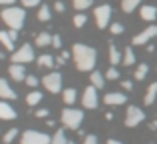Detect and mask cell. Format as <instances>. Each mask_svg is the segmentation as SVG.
<instances>
[{
    "mask_svg": "<svg viewBox=\"0 0 157 144\" xmlns=\"http://www.w3.org/2000/svg\"><path fill=\"white\" fill-rule=\"evenodd\" d=\"M72 58H74L76 68H78L80 72H92L94 66H96L98 52H96V48L88 46V44L76 42V44L72 46Z\"/></svg>",
    "mask_w": 157,
    "mask_h": 144,
    "instance_id": "cell-1",
    "label": "cell"
},
{
    "mask_svg": "<svg viewBox=\"0 0 157 144\" xmlns=\"http://www.w3.org/2000/svg\"><path fill=\"white\" fill-rule=\"evenodd\" d=\"M0 16H2V22L6 24L10 30H20V28L24 26V20H26L24 8H18V6H6Z\"/></svg>",
    "mask_w": 157,
    "mask_h": 144,
    "instance_id": "cell-2",
    "label": "cell"
},
{
    "mask_svg": "<svg viewBox=\"0 0 157 144\" xmlns=\"http://www.w3.org/2000/svg\"><path fill=\"white\" fill-rule=\"evenodd\" d=\"M82 120H84V112L82 110H76V108H64L62 110V122H64L66 128L78 130Z\"/></svg>",
    "mask_w": 157,
    "mask_h": 144,
    "instance_id": "cell-3",
    "label": "cell"
},
{
    "mask_svg": "<svg viewBox=\"0 0 157 144\" xmlns=\"http://www.w3.org/2000/svg\"><path fill=\"white\" fill-rule=\"evenodd\" d=\"M10 60H12V64H28V62H32V60H34V48H32L30 44H22L18 50L12 52Z\"/></svg>",
    "mask_w": 157,
    "mask_h": 144,
    "instance_id": "cell-4",
    "label": "cell"
},
{
    "mask_svg": "<svg viewBox=\"0 0 157 144\" xmlns=\"http://www.w3.org/2000/svg\"><path fill=\"white\" fill-rule=\"evenodd\" d=\"M42 84H44V88L52 94L62 92V74L60 72H48L46 76L42 78Z\"/></svg>",
    "mask_w": 157,
    "mask_h": 144,
    "instance_id": "cell-5",
    "label": "cell"
},
{
    "mask_svg": "<svg viewBox=\"0 0 157 144\" xmlns=\"http://www.w3.org/2000/svg\"><path fill=\"white\" fill-rule=\"evenodd\" d=\"M143 120H145V112L139 106H129L125 110V126L127 128H133V126L141 124Z\"/></svg>",
    "mask_w": 157,
    "mask_h": 144,
    "instance_id": "cell-6",
    "label": "cell"
},
{
    "mask_svg": "<svg viewBox=\"0 0 157 144\" xmlns=\"http://www.w3.org/2000/svg\"><path fill=\"white\" fill-rule=\"evenodd\" d=\"M20 144H52L50 136L44 132H36V130H26L20 138Z\"/></svg>",
    "mask_w": 157,
    "mask_h": 144,
    "instance_id": "cell-7",
    "label": "cell"
},
{
    "mask_svg": "<svg viewBox=\"0 0 157 144\" xmlns=\"http://www.w3.org/2000/svg\"><path fill=\"white\" fill-rule=\"evenodd\" d=\"M94 16H96V24L98 28H107L109 26V18H111V6L109 4H101V6L96 8V12H94Z\"/></svg>",
    "mask_w": 157,
    "mask_h": 144,
    "instance_id": "cell-8",
    "label": "cell"
},
{
    "mask_svg": "<svg viewBox=\"0 0 157 144\" xmlns=\"http://www.w3.org/2000/svg\"><path fill=\"white\" fill-rule=\"evenodd\" d=\"M157 36V24H151V26H147L145 30H141L139 34L133 36V44L135 46H145V44H149L151 38H155Z\"/></svg>",
    "mask_w": 157,
    "mask_h": 144,
    "instance_id": "cell-9",
    "label": "cell"
},
{
    "mask_svg": "<svg viewBox=\"0 0 157 144\" xmlns=\"http://www.w3.org/2000/svg\"><path fill=\"white\" fill-rule=\"evenodd\" d=\"M82 104H84V108H98V88L96 86H88L84 90Z\"/></svg>",
    "mask_w": 157,
    "mask_h": 144,
    "instance_id": "cell-10",
    "label": "cell"
},
{
    "mask_svg": "<svg viewBox=\"0 0 157 144\" xmlns=\"http://www.w3.org/2000/svg\"><path fill=\"white\" fill-rule=\"evenodd\" d=\"M104 102L107 106H121V104L127 102V96L123 92H109V94L104 96Z\"/></svg>",
    "mask_w": 157,
    "mask_h": 144,
    "instance_id": "cell-11",
    "label": "cell"
},
{
    "mask_svg": "<svg viewBox=\"0 0 157 144\" xmlns=\"http://www.w3.org/2000/svg\"><path fill=\"white\" fill-rule=\"evenodd\" d=\"M8 74H10V78L16 80V82H26V70H24V64H10Z\"/></svg>",
    "mask_w": 157,
    "mask_h": 144,
    "instance_id": "cell-12",
    "label": "cell"
},
{
    "mask_svg": "<svg viewBox=\"0 0 157 144\" xmlns=\"http://www.w3.org/2000/svg\"><path fill=\"white\" fill-rule=\"evenodd\" d=\"M0 98L2 100H14L16 98V92L12 90V86L8 84V80L0 78Z\"/></svg>",
    "mask_w": 157,
    "mask_h": 144,
    "instance_id": "cell-13",
    "label": "cell"
},
{
    "mask_svg": "<svg viewBox=\"0 0 157 144\" xmlns=\"http://www.w3.org/2000/svg\"><path fill=\"white\" fill-rule=\"evenodd\" d=\"M14 118H16V110L8 102L0 100V120H14Z\"/></svg>",
    "mask_w": 157,
    "mask_h": 144,
    "instance_id": "cell-14",
    "label": "cell"
},
{
    "mask_svg": "<svg viewBox=\"0 0 157 144\" xmlns=\"http://www.w3.org/2000/svg\"><path fill=\"white\" fill-rule=\"evenodd\" d=\"M139 16H141L145 22H153V20L157 18V6H149V4L141 6V10H139Z\"/></svg>",
    "mask_w": 157,
    "mask_h": 144,
    "instance_id": "cell-15",
    "label": "cell"
},
{
    "mask_svg": "<svg viewBox=\"0 0 157 144\" xmlns=\"http://www.w3.org/2000/svg\"><path fill=\"white\" fill-rule=\"evenodd\" d=\"M155 98H157V82H151L149 88H147V92H145V96H143L145 106H151L155 102Z\"/></svg>",
    "mask_w": 157,
    "mask_h": 144,
    "instance_id": "cell-16",
    "label": "cell"
},
{
    "mask_svg": "<svg viewBox=\"0 0 157 144\" xmlns=\"http://www.w3.org/2000/svg\"><path fill=\"white\" fill-rule=\"evenodd\" d=\"M0 44H2V46L6 48V50H12V52H14V40H12L10 32L0 30Z\"/></svg>",
    "mask_w": 157,
    "mask_h": 144,
    "instance_id": "cell-17",
    "label": "cell"
},
{
    "mask_svg": "<svg viewBox=\"0 0 157 144\" xmlns=\"http://www.w3.org/2000/svg\"><path fill=\"white\" fill-rule=\"evenodd\" d=\"M121 60H123V56L119 54V48L115 44H109V64L115 66V64H121Z\"/></svg>",
    "mask_w": 157,
    "mask_h": 144,
    "instance_id": "cell-18",
    "label": "cell"
},
{
    "mask_svg": "<svg viewBox=\"0 0 157 144\" xmlns=\"http://www.w3.org/2000/svg\"><path fill=\"white\" fill-rule=\"evenodd\" d=\"M34 42H36V46H40V48L50 46V44H52V36H50V32H46V30H44V32H40V34L36 36V40H34Z\"/></svg>",
    "mask_w": 157,
    "mask_h": 144,
    "instance_id": "cell-19",
    "label": "cell"
},
{
    "mask_svg": "<svg viewBox=\"0 0 157 144\" xmlns=\"http://www.w3.org/2000/svg\"><path fill=\"white\" fill-rule=\"evenodd\" d=\"M90 80H92V86H96L98 90H101L105 86V76H104V74H100V72H96V70H92Z\"/></svg>",
    "mask_w": 157,
    "mask_h": 144,
    "instance_id": "cell-20",
    "label": "cell"
},
{
    "mask_svg": "<svg viewBox=\"0 0 157 144\" xmlns=\"http://www.w3.org/2000/svg\"><path fill=\"white\" fill-rule=\"evenodd\" d=\"M38 66H42V68H54L56 66V58L50 54H42V56H38Z\"/></svg>",
    "mask_w": 157,
    "mask_h": 144,
    "instance_id": "cell-21",
    "label": "cell"
},
{
    "mask_svg": "<svg viewBox=\"0 0 157 144\" xmlns=\"http://www.w3.org/2000/svg\"><path fill=\"white\" fill-rule=\"evenodd\" d=\"M62 98H64V104H74L76 102V98H78V92L74 88H66L64 92H62Z\"/></svg>",
    "mask_w": 157,
    "mask_h": 144,
    "instance_id": "cell-22",
    "label": "cell"
},
{
    "mask_svg": "<svg viewBox=\"0 0 157 144\" xmlns=\"http://www.w3.org/2000/svg\"><path fill=\"white\" fill-rule=\"evenodd\" d=\"M139 4H141V0H121V10L125 12V14H129V12H133Z\"/></svg>",
    "mask_w": 157,
    "mask_h": 144,
    "instance_id": "cell-23",
    "label": "cell"
},
{
    "mask_svg": "<svg viewBox=\"0 0 157 144\" xmlns=\"http://www.w3.org/2000/svg\"><path fill=\"white\" fill-rule=\"evenodd\" d=\"M40 100H42V92H38V90H32V92L26 96L28 106H36V104H40Z\"/></svg>",
    "mask_w": 157,
    "mask_h": 144,
    "instance_id": "cell-24",
    "label": "cell"
},
{
    "mask_svg": "<svg viewBox=\"0 0 157 144\" xmlns=\"http://www.w3.org/2000/svg\"><path fill=\"white\" fill-rule=\"evenodd\" d=\"M121 64H125V66H131V64H135V54H133V48L127 46L125 52H123V60Z\"/></svg>",
    "mask_w": 157,
    "mask_h": 144,
    "instance_id": "cell-25",
    "label": "cell"
},
{
    "mask_svg": "<svg viewBox=\"0 0 157 144\" xmlns=\"http://www.w3.org/2000/svg\"><path fill=\"white\" fill-rule=\"evenodd\" d=\"M18 138V128H10L8 132H4V136H2V142L4 144H12Z\"/></svg>",
    "mask_w": 157,
    "mask_h": 144,
    "instance_id": "cell-26",
    "label": "cell"
},
{
    "mask_svg": "<svg viewBox=\"0 0 157 144\" xmlns=\"http://www.w3.org/2000/svg\"><path fill=\"white\" fill-rule=\"evenodd\" d=\"M147 72H149V66H147L145 62H143V64H139V66L135 68V80H145Z\"/></svg>",
    "mask_w": 157,
    "mask_h": 144,
    "instance_id": "cell-27",
    "label": "cell"
},
{
    "mask_svg": "<svg viewBox=\"0 0 157 144\" xmlns=\"http://www.w3.org/2000/svg\"><path fill=\"white\" fill-rule=\"evenodd\" d=\"M72 2H74V8H76V10L84 12L86 8H90L94 4V0H72Z\"/></svg>",
    "mask_w": 157,
    "mask_h": 144,
    "instance_id": "cell-28",
    "label": "cell"
},
{
    "mask_svg": "<svg viewBox=\"0 0 157 144\" xmlns=\"http://www.w3.org/2000/svg\"><path fill=\"white\" fill-rule=\"evenodd\" d=\"M38 20H42V22H48V20H50V6H46V4H42V6H40Z\"/></svg>",
    "mask_w": 157,
    "mask_h": 144,
    "instance_id": "cell-29",
    "label": "cell"
},
{
    "mask_svg": "<svg viewBox=\"0 0 157 144\" xmlns=\"http://www.w3.org/2000/svg\"><path fill=\"white\" fill-rule=\"evenodd\" d=\"M52 144H68V140H66V132H64V130H56V134L52 136Z\"/></svg>",
    "mask_w": 157,
    "mask_h": 144,
    "instance_id": "cell-30",
    "label": "cell"
},
{
    "mask_svg": "<svg viewBox=\"0 0 157 144\" xmlns=\"http://www.w3.org/2000/svg\"><path fill=\"white\" fill-rule=\"evenodd\" d=\"M86 22H88V18H86L84 12H78V14L74 16V26H76V28H82Z\"/></svg>",
    "mask_w": 157,
    "mask_h": 144,
    "instance_id": "cell-31",
    "label": "cell"
},
{
    "mask_svg": "<svg viewBox=\"0 0 157 144\" xmlns=\"http://www.w3.org/2000/svg\"><path fill=\"white\" fill-rule=\"evenodd\" d=\"M105 80H119V72H117L115 66H111L109 70L105 72Z\"/></svg>",
    "mask_w": 157,
    "mask_h": 144,
    "instance_id": "cell-32",
    "label": "cell"
},
{
    "mask_svg": "<svg viewBox=\"0 0 157 144\" xmlns=\"http://www.w3.org/2000/svg\"><path fill=\"white\" fill-rule=\"evenodd\" d=\"M109 30H111V34H123V24L113 22V24L109 26Z\"/></svg>",
    "mask_w": 157,
    "mask_h": 144,
    "instance_id": "cell-33",
    "label": "cell"
},
{
    "mask_svg": "<svg viewBox=\"0 0 157 144\" xmlns=\"http://www.w3.org/2000/svg\"><path fill=\"white\" fill-rule=\"evenodd\" d=\"M38 82H40V80H38V78L34 76V74H30V76H26V84L30 86V88H36V86H38Z\"/></svg>",
    "mask_w": 157,
    "mask_h": 144,
    "instance_id": "cell-34",
    "label": "cell"
},
{
    "mask_svg": "<svg viewBox=\"0 0 157 144\" xmlns=\"http://www.w3.org/2000/svg\"><path fill=\"white\" fill-rule=\"evenodd\" d=\"M42 0H22V6L24 8H34V6H40Z\"/></svg>",
    "mask_w": 157,
    "mask_h": 144,
    "instance_id": "cell-35",
    "label": "cell"
},
{
    "mask_svg": "<svg viewBox=\"0 0 157 144\" xmlns=\"http://www.w3.org/2000/svg\"><path fill=\"white\" fill-rule=\"evenodd\" d=\"M52 46L54 48H62V36L60 34H54L52 36Z\"/></svg>",
    "mask_w": 157,
    "mask_h": 144,
    "instance_id": "cell-36",
    "label": "cell"
},
{
    "mask_svg": "<svg viewBox=\"0 0 157 144\" xmlns=\"http://www.w3.org/2000/svg\"><path fill=\"white\" fill-rule=\"evenodd\" d=\"M82 144H98V136H94V134H88V136L84 138V142Z\"/></svg>",
    "mask_w": 157,
    "mask_h": 144,
    "instance_id": "cell-37",
    "label": "cell"
},
{
    "mask_svg": "<svg viewBox=\"0 0 157 144\" xmlns=\"http://www.w3.org/2000/svg\"><path fill=\"white\" fill-rule=\"evenodd\" d=\"M54 10L56 12H64L66 10V6H64V2H62V0H58L56 4H54Z\"/></svg>",
    "mask_w": 157,
    "mask_h": 144,
    "instance_id": "cell-38",
    "label": "cell"
},
{
    "mask_svg": "<svg viewBox=\"0 0 157 144\" xmlns=\"http://www.w3.org/2000/svg\"><path fill=\"white\" fill-rule=\"evenodd\" d=\"M48 114H50V112H48L46 108H40V110H36V116H38V118H46Z\"/></svg>",
    "mask_w": 157,
    "mask_h": 144,
    "instance_id": "cell-39",
    "label": "cell"
},
{
    "mask_svg": "<svg viewBox=\"0 0 157 144\" xmlns=\"http://www.w3.org/2000/svg\"><path fill=\"white\" fill-rule=\"evenodd\" d=\"M121 86H123L125 90H133V84H131L129 80H121Z\"/></svg>",
    "mask_w": 157,
    "mask_h": 144,
    "instance_id": "cell-40",
    "label": "cell"
},
{
    "mask_svg": "<svg viewBox=\"0 0 157 144\" xmlns=\"http://www.w3.org/2000/svg\"><path fill=\"white\" fill-rule=\"evenodd\" d=\"M64 64H66V58H64V56H58V58H56V66H64Z\"/></svg>",
    "mask_w": 157,
    "mask_h": 144,
    "instance_id": "cell-41",
    "label": "cell"
},
{
    "mask_svg": "<svg viewBox=\"0 0 157 144\" xmlns=\"http://www.w3.org/2000/svg\"><path fill=\"white\" fill-rule=\"evenodd\" d=\"M16 0H0V6H12Z\"/></svg>",
    "mask_w": 157,
    "mask_h": 144,
    "instance_id": "cell-42",
    "label": "cell"
},
{
    "mask_svg": "<svg viewBox=\"0 0 157 144\" xmlns=\"http://www.w3.org/2000/svg\"><path fill=\"white\" fill-rule=\"evenodd\" d=\"M8 32H10V36H12V40H16V38H18V30H8Z\"/></svg>",
    "mask_w": 157,
    "mask_h": 144,
    "instance_id": "cell-43",
    "label": "cell"
},
{
    "mask_svg": "<svg viewBox=\"0 0 157 144\" xmlns=\"http://www.w3.org/2000/svg\"><path fill=\"white\" fill-rule=\"evenodd\" d=\"M107 144H121L119 140H113V138H109V140H107Z\"/></svg>",
    "mask_w": 157,
    "mask_h": 144,
    "instance_id": "cell-44",
    "label": "cell"
},
{
    "mask_svg": "<svg viewBox=\"0 0 157 144\" xmlns=\"http://www.w3.org/2000/svg\"><path fill=\"white\" fill-rule=\"evenodd\" d=\"M153 128H157V120H155V122H153Z\"/></svg>",
    "mask_w": 157,
    "mask_h": 144,
    "instance_id": "cell-45",
    "label": "cell"
},
{
    "mask_svg": "<svg viewBox=\"0 0 157 144\" xmlns=\"http://www.w3.org/2000/svg\"><path fill=\"white\" fill-rule=\"evenodd\" d=\"M68 144H76V142H72V140H68Z\"/></svg>",
    "mask_w": 157,
    "mask_h": 144,
    "instance_id": "cell-46",
    "label": "cell"
}]
</instances>
